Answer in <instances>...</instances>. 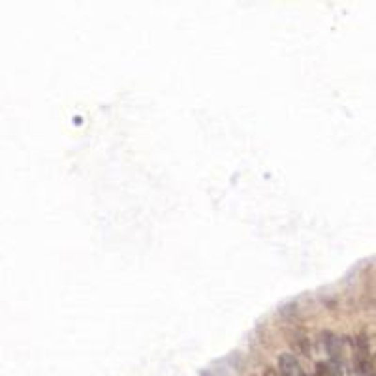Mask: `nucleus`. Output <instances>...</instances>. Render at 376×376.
<instances>
[{
    "label": "nucleus",
    "mask_w": 376,
    "mask_h": 376,
    "mask_svg": "<svg viewBox=\"0 0 376 376\" xmlns=\"http://www.w3.org/2000/svg\"><path fill=\"white\" fill-rule=\"evenodd\" d=\"M313 376H333V373L329 370L328 365H324V363H318V365H316L315 375H313Z\"/></svg>",
    "instance_id": "nucleus-3"
},
{
    "label": "nucleus",
    "mask_w": 376,
    "mask_h": 376,
    "mask_svg": "<svg viewBox=\"0 0 376 376\" xmlns=\"http://www.w3.org/2000/svg\"><path fill=\"white\" fill-rule=\"evenodd\" d=\"M279 373L282 376H307L305 370L301 369L299 362L292 354H282L279 357Z\"/></svg>",
    "instance_id": "nucleus-2"
},
{
    "label": "nucleus",
    "mask_w": 376,
    "mask_h": 376,
    "mask_svg": "<svg viewBox=\"0 0 376 376\" xmlns=\"http://www.w3.org/2000/svg\"><path fill=\"white\" fill-rule=\"evenodd\" d=\"M356 367L359 376H375V362H373V354L369 350V341L365 337L357 339Z\"/></svg>",
    "instance_id": "nucleus-1"
}]
</instances>
